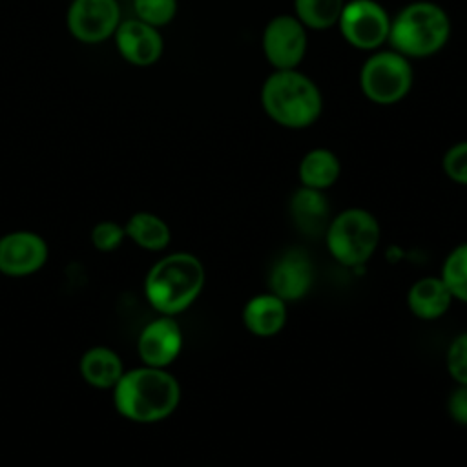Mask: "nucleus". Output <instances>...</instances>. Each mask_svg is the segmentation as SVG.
Wrapping results in <instances>:
<instances>
[{
  "instance_id": "nucleus-25",
  "label": "nucleus",
  "mask_w": 467,
  "mask_h": 467,
  "mask_svg": "<svg viewBox=\"0 0 467 467\" xmlns=\"http://www.w3.org/2000/svg\"><path fill=\"white\" fill-rule=\"evenodd\" d=\"M126 237L124 226L113 223V221H102L93 226L91 230V243L100 252H111L117 246H120L122 239Z\"/></svg>"
},
{
  "instance_id": "nucleus-5",
  "label": "nucleus",
  "mask_w": 467,
  "mask_h": 467,
  "mask_svg": "<svg viewBox=\"0 0 467 467\" xmlns=\"http://www.w3.org/2000/svg\"><path fill=\"white\" fill-rule=\"evenodd\" d=\"M378 219L363 208H347L334 215L327 226V248L343 266L365 265L379 243Z\"/></svg>"
},
{
  "instance_id": "nucleus-3",
  "label": "nucleus",
  "mask_w": 467,
  "mask_h": 467,
  "mask_svg": "<svg viewBox=\"0 0 467 467\" xmlns=\"http://www.w3.org/2000/svg\"><path fill=\"white\" fill-rule=\"evenodd\" d=\"M204 286V266L188 252H175L157 261L146 275L144 290L150 305L162 316L186 310Z\"/></svg>"
},
{
  "instance_id": "nucleus-8",
  "label": "nucleus",
  "mask_w": 467,
  "mask_h": 467,
  "mask_svg": "<svg viewBox=\"0 0 467 467\" xmlns=\"http://www.w3.org/2000/svg\"><path fill=\"white\" fill-rule=\"evenodd\" d=\"M306 27L294 15L274 16L263 31V53L274 69H297L306 53Z\"/></svg>"
},
{
  "instance_id": "nucleus-15",
  "label": "nucleus",
  "mask_w": 467,
  "mask_h": 467,
  "mask_svg": "<svg viewBox=\"0 0 467 467\" xmlns=\"http://www.w3.org/2000/svg\"><path fill=\"white\" fill-rule=\"evenodd\" d=\"M243 323L246 330L257 337H272L285 328L286 301L272 292L250 297L243 308Z\"/></svg>"
},
{
  "instance_id": "nucleus-7",
  "label": "nucleus",
  "mask_w": 467,
  "mask_h": 467,
  "mask_svg": "<svg viewBox=\"0 0 467 467\" xmlns=\"http://www.w3.org/2000/svg\"><path fill=\"white\" fill-rule=\"evenodd\" d=\"M337 26L352 47L376 51L389 42L390 16L376 0H350L345 2Z\"/></svg>"
},
{
  "instance_id": "nucleus-17",
  "label": "nucleus",
  "mask_w": 467,
  "mask_h": 467,
  "mask_svg": "<svg viewBox=\"0 0 467 467\" xmlns=\"http://www.w3.org/2000/svg\"><path fill=\"white\" fill-rule=\"evenodd\" d=\"M297 173L301 186L323 192L337 181L341 164L334 151L327 148H314L303 155Z\"/></svg>"
},
{
  "instance_id": "nucleus-21",
  "label": "nucleus",
  "mask_w": 467,
  "mask_h": 467,
  "mask_svg": "<svg viewBox=\"0 0 467 467\" xmlns=\"http://www.w3.org/2000/svg\"><path fill=\"white\" fill-rule=\"evenodd\" d=\"M440 277L454 299L467 303V243L458 244L449 252L441 265Z\"/></svg>"
},
{
  "instance_id": "nucleus-19",
  "label": "nucleus",
  "mask_w": 467,
  "mask_h": 467,
  "mask_svg": "<svg viewBox=\"0 0 467 467\" xmlns=\"http://www.w3.org/2000/svg\"><path fill=\"white\" fill-rule=\"evenodd\" d=\"M124 230L135 244L153 252L166 248L171 237L168 224L150 212H137L135 215H131Z\"/></svg>"
},
{
  "instance_id": "nucleus-16",
  "label": "nucleus",
  "mask_w": 467,
  "mask_h": 467,
  "mask_svg": "<svg viewBox=\"0 0 467 467\" xmlns=\"http://www.w3.org/2000/svg\"><path fill=\"white\" fill-rule=\"evenodd\" d=\"M452 294L438 277H421L414 281L407 292V305L409 310L423 321H432L447 314L452 303Z\"/></svg>"
},
{
  "instance_id": "nucleus-18",
  "label": "nucleus",
  "mask_w": 467,
  "mask_h": 467,
  "mask_svg": "<svg viewBox=\"0 0 467 467\" xmlns=\"http://www.w3.org/2000/svg\"><path fill=\"white\" fill-rule=\"evenodd\" d=\"M80 374L89 385L97 389H109L122 378L124 368L120 358L113 350L106 347H93L80 359Z\"/></svg>"
},
{
  "instance_id": "nucleus-22",
  "label": "nucleus",
  "mask_w": 467,
  "mask_h": 467,
  "mask_svg": "<svg viewBox=\"0 0 467 467\" xmlns=\"http://www.w3.org/2000/svg\"><path fill=\"white\" fill-rule=\"evenodd\" d=\"M133 9L139 20L161 27L173 20L177 13V0H133Z\"/></svg>"
},
{
  "instance_id": "nucleus-4",
  "label": "nucleus",
  "mask_w": 467,
  "mask_h": 467,
  "mask_svg": "<svg viewBox=\"0 0 467 467\" xmlns=\"http://www.w3.org/2000/svg\"><path fill=\"white\" fill-rule=\"evenodd\" d=\"M449 36V15L434 2L418 0L407 4L390 18L389 44L407 58H425L438 53Z\"/></svg>"
},
{
  "instance_id": "nucleus-12",
  "label": "nucleus",
  "mask_w": 467,
  "mask_h": 467,
  "mask_svg": "<svg viewBox=\"0 0 467 467\" xmlns=\"http://www.w3.org/2000/svg\"><path fill=\"white\" fill-rule=\"evenodd\" d=\"M139 356L148 367L164 368L182 348V332L171 316H162L148 323L139 336Z\"/></svg>"
},
{
  "instance_id": "nucleus-6",
  "label": "nucleus",
  "mask_w": 467,
  "mask_h": 467,
  "mask_svg": "<svg viewBox=\"0 0 467 467\" xmlns=\"http://www.w3.org/2000/svg\"><path fill=\"white\" fill-rule=\"evenodd\" d=\"M412 80L414 73L410 58L394 49L372 53L359 71L363 95L379 106H390L403 100L412 88Z\"/></svg>"
},
{
  "instance_id": "nucleus-2",
  "label": "nucleus",
  "mask_w": 467,
  "mask_h": 467,
  "mask_svg": "<svg viewBox=\"0 0 467 467\" xmlns=\"http://www.w3.org/2000/svg\"><path fill=\"white\" fill-rule=\"evenodd\" d=\"M265 113L279 126L303 130L323 111V97L316 82L297 69H274L261 88Z\"/></svg>"
},
{
  "instance_id": "nucleus-26",
  "label": "nucleus",
  "mask_w": 467,
  "mask_h": 467,
  "mask_svg": "<svg viewBox=\"0 0 467 467\" xmlns=\"http://www.w3.org/2000/svg\"><path fill=\"white\" fill-rule=\"evenodd\" d=\"M447 409L451 418L460 423V425H467V385H458L447 401Z\"/></svg>"
},
{
  "instance_id": "nucleus-10",
  "label": "nucleus",
  "mask_w": 467,
  "mask_h": 467,
  "mask_svg": "<svg viewBox=\"0 0 467 467\" xmlns=\"http://www.w3.org/2000/svg\"><path fill=\"white\" fill-rule=\"evenodd\" d=\"M47 259L46 241L33 232H13L0 237V272L13 277L29 275Z\"/></svg>"
},
{
  "instance_id": "nucleus-14",
  "label": "nucleus",
  "mask_w": 467,
  "mask_h": 467,
  "mask_svg": "<svg viewBox=\"0 0 467 467\" xmlns=\"http://www.w3.org/2000/svg\"><path fill=\"white\" fill-rule=\"evenodd\" d=\"M288 212L294 226L305 234L317 237L327 232L330 223V204L321 190L301 186L297 188L288 202Z\"/></svg>"
},
{
  "instance_id": "nucleus-23",
  "label": "nucleus",
  "mask_w": 467,
  "mask_h": 467,
  "mask_svg": "<svg viewBox=\"0 0 467 467\" xmlns=\"http://www.w3.org/2000/svg\"><path fill=\"white\" fill-rule=\"evenodd\" d=\"M445 365L458 385H467V332L458 334L447 348Z\"/></svg>"
},
{
  "instance_id": "nucleus-13",
  "label": "nucleus",
  "mask_w": 467,
  "mask_h": 467,
  "mask_svg": "<svg viewBox=\"0 0 467 467\" xmlns=\"http://www.w3.org/2000/svg\"><path fill=\"white\" fill-rule=\"evenodd\" d=\"M115 42L122 58L135 66L155 64L164 47L159 29L139 18L120 22L115 31Z\"/></svg>"
},
{
  "instance_id": "nucleus-9",
  "label": "nucleus",
  "mask_w": 467,
  "mask_h": 467,
  "mask_svg": "<svg viewBox=\"0 0 467 467\" xmlns=\"http://www.w3.org/2000/svg\"><path fill=\"white\" fill-rule=\"evenodd\" d=\"M119 24L117 0H73L67 9L69 33L86 44H97L115 35Z\"/></svg>"
},
{
  "instance_id": "nucleus-24",
  "label": "nucleus",
  "mask_w": 467,
  "mask_h": 467,
  "mask_svg": "<svg viewBox=\"0 0 467 467\" xmlns=\"http://www.w3.org/2000/svg\"><path fill=\"white\" fill-rule=\"evenodd\" d=\"M441 168L451 181L467 186V140L456 142L445 151Z\"/></svg>"
},
{
  "instance_id": "nucleus-11",
  "label": "nucleus",
  "mask_w": 467,
  "mask_h": 467,
  "mask_svg": "<svg viewBox=\"0 0 467 467\" xmlns=\"http://www.w3.org/2000/svg\"><path fill=\"white\" fill-rule=\"evenodd\" d=\"M270 292L283 301H297L308 294L314 285V266L301 250L285 252L270 270Z\"/></svg>"
},
{
  "instance_id": "nucleus-20",
  "label": "nucleus",
  "mask_w": 467,
  "mask_h": 467,
  "mask_svg": "<svg viewBox=\"0 0 467 467\" xmlns=\"http://www.w3.org/2000/svg\"><path fill=\"white\" fill-rule=\"evenodd\" d=\"M345 0H294V16L306 27L323 31L339 22Z\"/></svg>"
},
{
  "instance_id": "nucleus-1",
  "label": "nucleus",
  "mask_w": 467,
  "mask_h": 467,
  "mask_svg": "<svg viewBox=\"0 0 467 467\" xmlns=\"http://www.w3.org/2000/svg\"><path fill=\"white\" fill-rule=\"evenodd\" d=\"M115 389L117 410L139 423H153L168 418L179 405V381L159 367H139L122 374Z\"/></svg>"
}]
</instances>
